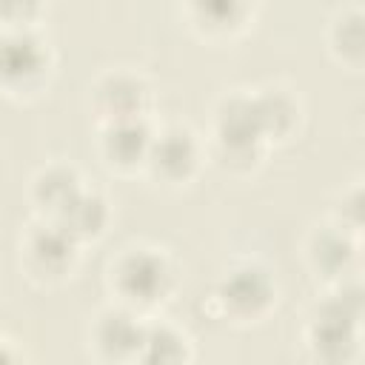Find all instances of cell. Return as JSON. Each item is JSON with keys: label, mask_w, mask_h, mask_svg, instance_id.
I'll list each match as a JSON object with an SVG mask.
<instances>
[{"label": "cell", "mask_w": 365, "mask_h": 365, "mask_svg": "<svg viewBox=\"0 0 365 365\" xmlns=\"http://www.w3.org/2000/svg\"><path fill=\"white\" fill-rule=\"evenodd\" d=\"M34 11H37V0H0L3 26H26Z\"/></svg>", "instance_id": "cell-16"}, {"label": "cell", "mask_w": 365, "mask_h": 365, "mask_svg": "<svg viewBox=\"0 0 365 365\" xmlns=\"http://www.w3.org/2000/svg\"><path fill=\"white\" fill-rule=\"evenodd\" d=\"M194 23L205 26L208 31H228L242 26L248 17L251 0H185Z\"/></svg>", "instance_id": "cell-15"}, {"label": "cell", "mask_w": 365, "mask_h": 365, "mask_svg": "<svg viewBox=\"0 0 365 365\" xmlns=\"http://www.w3.org/2000/svg\"><path fill=\"white\" fill-rule=\"evenodd\" d=\"M106 217H108L106 200L97 191L80 188L74 200L54 217V222H60L74 240H83V237H97L106 225Z\"/></svg>", "instance_id": "cell-12"}, {"label": "cell", "mask_w": 365, "mask_h": 365, "mask_svg": "<svg viewBox=\"0 0 365 365\" xmlns=\"http://www.w3.org/2000/svg\"><path fill=\"white\" fill-rule=\"evenodd\" d=\"M217 148L222 157H231V160H254L257 157V145L262 143L265 131L259 125V117H257V108H254V100L251 94L245 97H225L222 108L217 111Z\"/></svg>", "instance_id": "cell-5"}, {"label": "cell", "mask_w": 365, "mask_h": 365, "mask_svg": "<svg viewBox=\"0 0 365 365\" xmlns=\"http://www.w3.org/2000/svg\"><path fill=\"white\" fill-rule=\"evenodd\" d=\"M80 177L68 165H48L34 177L31 185V200L37 202V211L48 220H54L80 191Z\"/></svg>", "instance_id": "cell-11"}, {"label": "cell", "mask_w": 365, "mask_h": 365, "mask_svg": "<svg viewBox=\"0 0 365 365\" xmlns=\"http://www.w3.org/2000/svg\"><path fill=\"white\" fill-rule=\"evenodd\" d=\"M197 157H200V148H197L194 134L182 125H171V128H163L160 134H151L145 163L154 168L157 177L177 182L194 171Z\"/></svg>", "instance_id": "cell-7"}, {"label": "cell", "mask_w": 365, "mask_h": 365, "mask_svg": "<svg viewBox=\"0 0 365 365\" xmlns=\"http://www.w3.org/2000/svg\"><path fill=\"white\" fill-rule=\"evenodd\" d=\"M111 288L131 311L154 308L171 291V265L154 248H125L111 265Z\"/></svg>", "instance_id": "cell-1"}, {"label": "cell", "mask_w": 365, "mask_h": 365, "mask_svg": "<svg viewBox=\"0 0 365 365\" xmlns=\"http://www.w3.org/2000/svg\"><path fill=\"white\" fill-rule=\"evenodd\" d=\"M103 157L108 165L131 168L137 163H145L148 145H151V131L140 117L128 120H108L103 128Z\"/></svg>", "instance_id": "cell-9"}, {"label": "cell", "mask_w": 365, "mask_h": 365, "mask_svg": "<svg viewBox=\"0 0 365 365\" xmlns=\"http://www.w3.org/2000/svg\"><path fill=\"white\" fill-rule=\"evenodd\" d=\"M359 288H342L334 299H325L311 317V348L322 359H342L345 348H356L359 339Z\"/></svg>", "instance_id": "cell-2"}, {"label": "cell", "mask_w": 365, "mask_h": 365, "mask_svg": "<svg viewBox=\"0 0 365 365\" xmlns=\"http://www.w3.org/2000/svg\"><path fill=\"white\" fill-rule=\"evenodd\" d=\"M274 294H277V288H274L268 271L259 268L257 262H242V265L225 271V277H222V282L217 288L220 305L234 319H257V317H262L271 308Z\"/></svg>", "instance_id": "cell-4"}, {"label": "cell", "mask_w": 365, "mask_h": 365, "mask_svg": "<svg viewBox=\"0 0 365 365\" xmlns=\"http://www.w3.org/2000/svg\"><path fill=\"white\" fill-rule=\"evenodd\" d=\"M143 328L145 325L140 322V317L131 308L111 305L103 314H97V322H94V345L100 348L103 356H111V359L134 356L137 359Z\"/></svg>", "instance_id": "cell-8"}, {"label": "cell", "mask_w": 365, "mask_h": 365, "mask_svg": "<svg viewBox=\"0 0 365 365\" xmlns=\"http://www.w3.org/2000/svg\"><path fill=\"white\" fill-rule=\"evenodd\" d=\"M137 359H148V362H180V359H188V339L171 325H163V322L160 325H145Z\"/></svg>", "instance_id": "cell-14"}, {"label": "cell", "mask_w": 365, "mask_h": 365, "mask_svg": "<svg viewBox=\"0 0 365 365\" xmlns=\"http://www.w3.org/2000/svg\"><path fill=\"white\" fill-rule=\"evenodd\" d=\"M46 68V51L40 40L26 31V26H6L0 31V86L26 91Z\"/></svg>", "instance_id": "cell-6"}, {"label": "cell", "mask_w": 365, "mask_h": 365, "mask_svg": "<svg viewBox=\"0 0 365 365\" xmlns=\"http://www.w3.org/2000/svg\"><path fill=\"white\" fill-rule=\"evenodd\" d=\"M354 257H356V242L339 222L317 231L308 242V259L325 277H345Z\"/></svg>", "instance_id": "cell-10"}, {"label": "cell", "mask_w": 365, "mask_h": 365, "mask_svg": "<svg viewBox=\"0 0 365 365\" xmlns=\"http://www.w3.org/2000/svg\"><path fill=\"white\" fill-rule=\"evenodd\" d=\"M254 100V108H257V117H259V125L265 131V137H282L294 128L297 123V103L294 97L274 86V88H265V94H251Z\"/></svg>", "instance_id": "cell-13"}, {"label": "cell", "mask_w": 365, "mask_h": 365, "mask_svg": "<svg viewBox=\"0 0 365 365\" xmlns=\"http://www.w3.org/2000/svg\"><path fill=\"white\" fill-rule=\"evenodd\" d=\"M74 257H77V240L48 217H43L23 237V259L31 277L60 279L71 271Z\"/></svg>", "instance_id": "cell-3"}]
</instances>
